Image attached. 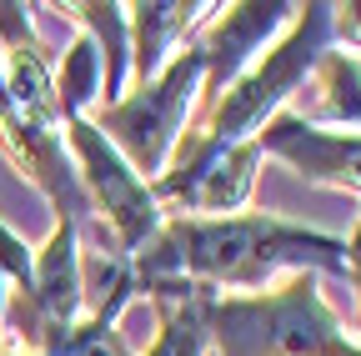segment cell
I'll return each instance as SVG.
<instances>
[{
  "mask_svg": "<svg viewBox=\"0 0 361 356\" xmlns=\"http://www.w3.org/2000/svg\"><path fill=\"white\" fill-rule=\"evenodd\" d=\"M331 35H336V6H296L291 35L221 91L206 130L180 146V161L161 176V181H151V196L156 201H186L191 186L226 151H236L241 141H251L256 130L281 111V101L301 91L306 75L316 70V61L331 51Z\"/></svg>",
  "mask_w": 361,
  "mask_h": 356,
  "instance_id": "2",
  "label": "cell"
},
{
  "mask_svg": "<svg viewBox=\"0 0 361 356\" xmlns=\"http://www.w3.org/2000/svg\"><path fill=\"white\" fill-rule=\"evenodd\" d=\"M346 276L356 281V296H361V226H356V236L346 241Z\"/></svg>",
  "mask_w": 361,
  "mask_h": 356,
  "instance_id": "14",
  "label": "cell"
},
{
  "mask_svg": "<svg viewBox=\"0 0 361 356\" xmlns=\"http://www.w3.org/2000/svg\"><path fill=\"white\" fill-rule=\"evenodd\" d=\"M0 271L16 281V291H25L30 286V271H35V251L6 226V221H0Z\"/></svg>",
  "mask_w": 361,
  "mask_h": 356,
  "instance_id": "13",
  "label": "cell"
},
{
  "mask_svg": "<svg viewBox=\"0 0 361 356\" xmlns=\"http://www.w3.org/2000/svg\"><path fill=\"white\" fill-rule=\"evenodd\" d=\"M296 16V6H286V0H271V6H226V16L211 25V35L201 40L206 51V91H226L241 66L256 56V46H266L271 30H281L286 20Z\"/></svg>",
  "mask_w": 361,
  "mask_h": 356,
  "instance_id": "7",
  "label": "cell"
},
{
  "mask_svg": "<svg viewBox=\"0 0 361 356\" xmlns=\"http://www.w3.org/2000/svg\"><path fill=\"white\" fill-rule=\"evenodd\" d=\"M206 321L221 356H361L316 271H291L286 286L256 296H211Z\"/></svg>",
  "mask_w": 361,
  "mask_h": 356,
  "instance_id": "3",
  "label": "cell"
},
{
  "mask_svg": "<svg viewBox=\"0 0 361 356\" xmlns=\"http://www.w3.org/2000/svg\"><path fill=\"white\" fill-rule=\"evenodd\" d=\"M135 291L151 296L156 326H161L146 356H206V346H211L206 306H211V296H216L211 286L166 276V281H135Z\"/></svg>",
  "mask_w": 361,
  "mask_h": 356,
  "instance_id": "8",
  "label": "cell"
},
{
  "mask_svg": "<svg viewBox=\"0 0 361 356\" xmlns=\"http://www.w3.org/2000/svg\"><path fill=\"white\" fill-rule=\"evenodd\" d=\"M0 356H11V351H0Z\"/></svg>",
  "mask_w": 361,
  "mask_h": 356,
  "instance_id": "16",
  "label": "cell"
},
{
  "mask_svg": "<svg viewBox=\"0 0 361 356\" xmlns=\"http://www.w3.org/2000/svg\"><path fill=\"white\" fill-rule=\"evenodd\" d=\"M75 20L90 25L96 46H106L111 66H106V80H101V96L106 106L121 101V80H126V6H71Z\"/></svg>",
  "mask_w": 361,
  "mask_h": 356,
  "instance_id": "12",
  "label": "cell"
},
{
  "mask_svg": "<svg viewBox=\"0 0 361 356\" xmlns=\"http://www.w3.org/2000/svg\"><path fill=\"white\" fill-rule=\"evenodd\" d=\"M256 141H261V151L281 156L301 181L361 196V130H346L341 136V130L306 125L296 111H276L256 130Z\"/></svg>",
  "mask_w": 361,
  "mask_h": 356,
  "instance_id": "6",
  "label": "cell"
},
{
  "mask_svg": "<svg viewBox=\"0 0 361 356\" xmlns=\"http://www.w3.org/2000/svg\"><path fill=\"white\" fill-rule=\"evenodd\" d=\"M201 80H206V51L191 46V51H176L166 61V70L151 85H141L130 101L106 106V116H101L106 141L126 156V166L141 181L146 176L161 181V166L180 136V125H186V111L201 96Z\"/></svg>",
  "mask_w": 361,
  "mask_h": 356,
  "instance_id": "4",
  "label": "cell"
},
{
  "mask_svg": "<svg viewBox=\"0 0 361 356\" xmlns=\"http://www.w3.org/2000/svg\"><path fill=\"white\" fill-rule=\"evenodd\" d=\"M66 121V141L75 151V176H80V186L90 196V206H96L106 221H111V231H116V251L130 261V256H141L146 241L161 231V201L151 196V181H141L126 156L106 141V130L96 121H85V116H61Z\"/></svg>",
  "mask_w": 361,
  "mask_h": 356,
  "instance_id": "5",
  "label": "cell"
},
{
  "mask_svg": "<svg viewBox=\"0 0 361 356\" xmlns=\"http://www.w3.org/2000/svg\"><path fill=\"white\" fill-rule=\"evenodd\" d=\"M206 11H216V6H130V25H135L130 56H135V70H141L146 85L166 70V51L176 46V35L201 25Z\"/></svg>",
  "mask_w": 361,
  "mask_h": 356,
  "instance_id": "9",
  "label": "cell"
},
{
  "mask_svg": "<svg viewBox=\"0 0 361 356\" xmlns=\"http://www.w3.org/2000/svg\"><path fill=\"white\" fill-rule=\"evenodd\" d=\"M306 125H361V56L351 51H326L316 61V106L301 116Z\"/></svg>",
  "mask_w": 361,
  "mask_h": 356,
  "instance_id": "10",
  "label": "cell"
},
{
  "mask_svg": "<svg viewBox=\"0 0 361 356\" xmlns=\"http://www.w3.org/2000/svg\"><path fill=\"white\" fill-rule=\"evenodd\" d=\"M336 30L361 40V6H346V16H336Z\"/></svg>",
  "mask_w": 361,
  "mask_h": 356,
  "instance_id": "15",
  "label": "cell"
},
{
  "mask_svg": "<svg viewBox=\"0 0 361 356\" xmlns=\"http://www.w3.org/2000/svg\"><path fill=\"white\" fill-rule=\"evenodd\" d=\"M276 271H336L346 276V241L291 226L281 216L246 211V216H176L130 256L135 281H196V286H241L266 291Z\"/></svg>",
  "mask_w": 361,
  "mask_h": 356,
  "instance_id": "1",
  "label": "cell"
},
{
  "mask_svg": "<svg viewBox=\"0 0 361 356\" xmlns=\"http://www.w3.org/2000/svg\"><path fill=\"white\" fill-rule=\"evenodd\" d=\"M266 151H261V141L251 136V141H241L236 151H226L201 181L191 186V196L180 201V206H196V211H241L246 206V196H251V181H256V161H261Z\"/></svg>",
  "mask_w": 361,
  "mask_h": 356,
  "instance_id": "11",
  "label": "cell"
}]
</instances>
